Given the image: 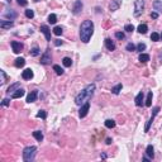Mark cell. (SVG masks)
<instances>
[{"instance_id": "obj_22", "label": "cell", "mask_w": 162, "mask_h": 162, "mask_svg": "<svg viewBox=\"0 0 162 162\" xmlns=\"http://www.w3.org/2000/svg\"><path fill=\"white\" fill-rule=\"evenodd\" d=\"M4 17L8 18L9 20H14V19L17 18V13L13 12V10H10V12H5V13H4Z\"/></svg>"}, {"instance_id": "obj_41", "label": "cell", "mask_w": 162, "mask_h": 162, "mask_svg": "<svg viewBox=\"0 0 162 162\" xmlns=\"http://www.w3.org/2000/svg\"><path fill=\"white\" fill-rule=\"evenodd\" d=\"M17 3L20 6H27L28 5V0H17Z\"/></svg>"}, {"instance_id": "obj_36", "label": "cell", "mask_w": 162, "mask_h": 162, "mask_svg": "<svg viewBox=\"0 0 162 162\" xmlns=\"http://www.w3.org/2000/svg\"><path fill=\"white\" fill-rule=\"evenodd\" d=\"M25 17H27L28 19H32V18L34 17V12H33L32 9H27L25 10Z\"/></svg>"}, {"instance_id": "obj_9", "label": "cell", "mask_w": 162, "mask_h": 162, "mask_svg": "<svg viewBox=\"0 0 162 162\" xmlns=\"http://www.w3.org/2000/svg\"><path fill=\"white\" fill-rule=\"evenodd\" d=\"M10 46H12L13 48V52L14 53H20L22 51H23V43L20 42H17V40H12V43H10Z\"/></svg>"}, {"instance_id": "obj_39", "label": "cell", "mask_w": 162, "mask_h": 162, "mask_svg": "<svg viewBox=\"0 0 162 162\" xmlns=\"http://www.w3.org/2000/svg\"><path fill=\"white\" fill-rule=\"evenodd\" d=\"M115 38H117V39H119V40H122V39L126 38V36H124V33H123V32H117V33H115Z\"/></svg>"}, {"instance_id": "obj_13", "label": "cell", "mask_w": 162, "mask_h": 162, "mask_svg": "<svg viewBox=\"0 0 162 162\" xmlns=\"http://www.w3.org/2000/svg\"><path fill=\"white\" fill-rule=\"evenodd\" d=\"M22 79L23 80H31L33 79V71L31 68H25L23 72H22Z\"/></svg>"}, {"instance_id": "obj_7", "label": "cell", "mask_w": 162, "mask_h": 162, "mask_svg": "<svg viewBox=\"0 0 162 162\" xmlns=\"http://www.w3.org/2000/svg\"><path fill=\"white\" fill-rule=\"evenodd\" d=\"M89 109H90V103L89 101L84 103V104L81 105L80 110H79V117L80 118H85L87 115V113H89Z\"/></svg>"}, {"instance_id": "obj_15", "label": "cell", "mask_w": 162, "mask_h": 162, "mask_svg": "<svg viewBox=\"0 0 162 162\" xmlns=\"http://www.w3.org/2000/svg\"><path fill=\"white\" fill-rule=\"evenodd\" d=\"M105 47H106L108 51H114L115 50V43H114L110 38H106L105 39Z\"/></svg>"}, {"instance_id": "obj_25", "label": "cell", "mask_w": 162, "mask_h": 162, "mask_svg": "<svg viewBox=\"0 0 162 162\" xmlns=\"http://www.w3.org/2000/svg\"><path fill=\"white\" fill-rule=\"evenodd\" d=\"M137 31L141 33V34H146L147 31H148V27H147V24H139L138 28H137Z\"/></svg>"}, {"instance_id": "obj_40", "label": "cell", "mask_w": 162, "mask_h": 162, "mask_svg": "<svg viewBox=\"0 0 162 162\" xmlns=\"http://www.w3.org/2000/svg\"><path fill=\"white\" fill-rule=\"evenodd\" d=\"M146 50V45H145V43H138V46H137V51H139V52H141L142 53V51H145Z\"/></svg>"}, {"instance_id": "obj_5", "label": "cell", "mask_w": 162, "mask_h": 162, "mask_svg": "<svg viewBox=\"0 0 162 162\" xmlns=\"http://www.w3.org/2000/svg\"><path fill=\"white\" fill-rule=\"evenodd\" d=\"M158 112H160V106H154L153 110H152V115H151L149 120L147 122V124H146V127H145V132H148L149 131V127L152 126V123H153V120H154V117L158 114Z\"/></svg>"}, {"instance_id": "obj_1", "label": "cell", "mask_w": 162, "mask_h": 162, "mask_svg": "<svg viewBox=\"0 0 162 162\" xmlns=\"http://www.w3.org/2000/svg\"><path fill=\"white\" fill-rule=\"evenodd\" d=\"M94 33V23L91 20H84L80 25V38L84 43H89Z\"/></svg>"}, {"instance_id": "obj_30", "label": "cell", "mask_w": 162, "mask_h": 162, "mask_svg": "<svg viewBox=\"0 0 162 162\" xmlns=\"http://www.w3.org/2000/svg\"><path fill=\"white\" fill-rule=\"evenodd\" d=\"M53 70H54V72H56L58 76L64 75V68H62L61 66H58V65H53Z\"/></svg>"}, {"instance_id": "obj_11", "label": "cell", "mask_w": 162, "mask_h": 162, "mask_svg": "<svg viewBox=\"0 0 162 162\" xmlns=\"http://www.w3.org/2000/svg\"><path fill=\"white\" fill-rule=\"evenodd\" d=\"M120 5H122V0H112V3L109 5V10L110 12H115V10L120 8Z\"/></svg>"}, {"instance_id": "obj_24", "label": "cell", "mask_w": 162, "mask_h": 162, "mask_svg": "<svg viewBox=\"0 0 162 162\" xmlns=\"http://www.w3.org/2000/svg\"><path fill=\"white\" fill-rule=\"evenodd\" d=\"M138 60L141 61L142 64H146V62L149 61V54H147V53H141V54H139V57H138Z\"/></svg>"}, {"instance_id": "obj_2", "label": "cell", "mask_w": 162, "mask_h": 162, "mask_svg": "<svg viewBox=\"0 0 162 162\" xmlns=\"http://www.w3.org/2000/svg\"><path fill=\"white\" fill-rule=\"evenodd\" d=\"M94 91H95V84H89L85 89H84L81 93H79L76 95V98H75V104L76 105H82L84 103H86V101H89L91 96L94 95Z\"/></svg>"}, {"instance_id": "obj_12", "label": "cell", "mask_w": 162, "mask_h": 162, "mask_svg": "<svg viewBox=\"0 0 162 162\" xmlns=\"http://www.w3.org/2000/svg\"><path fill=\"white\" fill-rule=\"evenodd\" d=\"M37 98H38V90H33L27 96V103H34L37 100Z\"/></svg>"}, {"instance_id": "obj_34", "label": "cell", "mask_w": 162, "mask_h": 162, "mask_svg": "<svg viewBox=\"0 0 162 162\" xmlns=\"http://www.w3.org/2000/svg\"><path fill=\"white\" fill-rule=\"evenodd\" d=\"M161 38H160V34H158V33H152V34H151V40H153V42H158V40H160Z\"/></svg>"}, {"instance_id": "obj_47", "label": "cell", "mask_w": 162, "mask_h": 162, "mask_svg": "<svg viewBox=\"0 0 162 162\" xmlns=\"http://www.w3.org/2000/svg\"><path fill=\"white\" fill-rule=\"evenodd\" d=\"M151 160V158L148 157V156H145V157H143V161H149Z\"/></svg>"}, {"instance_id": "obj_4", "label": "cell", "mask_w": 162, "mask_h": 162, "mask_svg": "<svg viewBox=\"0 0 162 162\" xmlns=\"http://www.w3.org/2000/svg\"><path fill=\"white\" fill-rule=\"evenodd\" d=\"M145 9V0H135L134 1V17H139Z\"/></svg>"}, {"instance_id": "obj_37", "label": "cell", "mask_w": 162, "mask_h": 162, "mask_svg": "<svg viewBox=\"0 0 162 162\" xmlns=\"http://www.w3.org/2000/svg\"><path fill=\"white\" fill-rule=\"evenodd\" d=\"M124 31L128 32V33H132V32L134 31L133 24H126V25H124Z\"/></svg>"}, {"instance_id": "obj_42", "label": "cell", "mask_w": 162, "mask_h": 162, "mask_svg": "<svg viewBox=\"0 0 162 162\" xmlns=\"http://www.w3.org/2000/svg\"><path fill=\"white\" fill-rule=\"evenodd\" d=\"M0 73H1V85H3V84H4L5 81H6V75H5V72L3 71V70L0 71Z\"/></svg>"}, {"instance_id": "obj_18", "label": "cell", "mask_w": 162, "mask_h": 162, "mask_svg": "<svg viewBox=\"0 0 162 162\" xmlns=\"http://www.w3.org/2000/svg\"><path fill=\"white\" fill-rule=\"evenodd\" d=\"M153 9L157 10V13H162V0H154Z\"/></svg>"}, {"instance_id": "obj_43", "label": "cell", "mask_w": 162, "mask_h": 162, "mask_svg": "<svg viewBox=\"0 0 162 162\" xmlns=\"http://www.w3.org/2000/svg\"><path fill=\"white\" fill-rule=\"evenodd\" d=\"M9 104H10V100H9V99H4V100L1 101V105H3V106H8Z\"/></svg>"}, {"instance_id": "obj_48", "label": "cell", "mask_w": 162, "mask_h": 162, "mask_svg": "<svg viewBox=\"0 0 162 162\" xmlns=\"http://www.w3.org/2000/svg\"><path fill=\"white\" fill-rule=\"evenodd\" d=\"M34 1H36V3H38V1H40V0H34Z\"/></svg>"}, {"instance_id": "obj_10", "label": "cell", "mask_w": 162, "mask_h": 162, "mask_svg": "<svg viewBox=\"0 0 162 162\" xmlns=\"http://www.w3.org/2000/svg\"><path fill=\"white\" fill-rule=\"evenodd\" d=\"M40 32L45 34L46 40H51V29L48 28V25H46V24L40 25Z\"/></svg>"}, {"instance_id": "obj_3", "label": "cell", "mask_w": 162, "mask_h": 162, "mask_svg": "<svg viewBox=\"0 0 162 162\" xmlns=\"http://www.w3.org/2000/svg\"><path fill=\"white\" fill-rule=\"evenodd\" d=\"M37 154V147L36 146H28L23 149V161L25 162H32L34 160Z\"/></svg>"}, {"instance_id": "obj_6", "label": "cell", "mask_w": 162, "mask_h": 162, "mask_svg": "<svg viewBox=\"0 0 162 162\" xmlns=\"http://www.w3.org/2000/svg\"><path fill=\"white\" fill-rule=\"evenodd\" d=\"M51 61H52V54H51V51L46 50V52L42 54V57H40V64H42V65H50Z\"/></svg>"}, {"instance_id": "obj_29", "label": "cell", "mask_w": 162, "mask_h": 162, "mask_svg": "<svg viewBox=\"0 0 162 162\" xmlns=\"http://www.w3.org/2000/svg\"><path fill=\"white\" fill-rule=\"evenodd\" d=\"M62 64H64L65 67H71V65H72V60L70 57H65L64 60H62Z\"/></svg>"}, {"instance_id": "obj_28", "label": "cell", "mask_w": 162, "mask_h": 162, "mask_svg": "<svg viewBox=\"0 0 162 162\" xmlns=\"http://www.w3.org/2000/svg\"><path fill=\"white\" fill-rule=\"evenodd\" d=\"M152 98H153V94H152V91H149L148 95H147V99H146V106H149L152 105Z\"/></svg>"}, {"instance_id": "obj_17", "label": "cell", "mask_w": 162, "mask_h": 162, "mask_svg": "<svg viewBox=\"0 0 162 162\" xmlns=\"http://www.w3.org/2000/svg\"><path fill=\"white\" fill-rule=\"evenodd\" d=\"M143 98H145V95H143L142 91H139V93L137 94V96H135V99H134L135 105H137V106H141V105H142V101H143Z\"/></svg>"}, {"instance_id": "obj_8", "label": "cell", "mask_w": 162, "mask_h": 162, "mask_svg": "<svg viewBox=\"0 0 162 162\" xmlns=\"http://www.w3.org/2000/svg\"><path fill=\"white\" fill-rule=\"evenodd\" d=\"M82 8H84V4L81 0H76L75 3H73V6H72V13L77 15V14H80L82 12Z\"/></svg>"}, {"instance_id": "obj_35", "label": "cell", "mask_w": 162, "mask_h": 162, "mask_svg": "<svg viewBox=\"0 0 162 162\" xmlns=\"http://www.w3.org/2000/svg\"><path fill=\"white\" fill-rule=\"evenodd\" d=\"M62 32H64L62 27H54V28H53V34H56V36H61Z\"/></svg>"}, {"instance_id": "obj_19", "label": "cell", "mask_w": 162, "mask_h": 162, "mask_svg": "<svg viewBox=\"0 0 162 162\" xmlns=\"http://www.w3.org/2000/svg\"><path fill=\"white\" fill-rule=\"evenodd\" d=\"M153 146L152 145H148L147 146V148H146V156H148L151 160H152V158L154 157V152H153Z\"/></svg>"}, {"instance_id": "obj_20", "label": "cell", "mask_w": 162, "mask_h": 162, "mask_svg": "<svg viewBox=\"0 0 162 162\" xmlns=\"http://www.w3.org/2000/svg\"><path fill=\"white\" fill-rule=\"evenodd\" d=\"M14 65H15V67L20 68V67H23V66L25 65V60H24L23 57H18L17 60H15V62H14Z\"/></svg>"}, {"instance_id": "obj_27", "label": "cell", "mask_w": 162, "mask_h": 162, "mask_svg": "<svg viewBox=\"0 0 162 162\" xmlns=\"http://www.w3.org/2000/svg\"><path fill=\"white\" fill-rule=\"evenodd\" d=\"M115 120H113V119H106L105 120V127L106 128H109V129H112V128L115 127Z\"/></svg>"}, {"instance_id": "obj_46", "label": "cell", "mask_w": 162, "mask_h": 162, "mask_svg": "<svg viewBox=\"0 0 162 162\" xmlns=\"http://www.w3.org/2000/svg\"><path fill=\"white\" fill-rule=\"evenodd\" d=\"M113 141H112V139H110V138H106V145H110V143H112Z\"/></svg>"}, {"instance_id": "obj_32", "label": "cell", "mask_w": 162, "mask_h": 162, "mask_svg": "<svg viewBox=\"0 0 162 162\" xmlns=\"http://www.w3.org/2000/svg\"><path fill=\"white\" fill-rule=\"evenodd\" d=\"M39 53H40V51H39V48H38V47H37V46H34V47H33V48L31 50V54H32L33 57L38 56Z\"/></svg>"}, {"instance_id": "obj_45", "label": "cell", "mask_w": 162, "mask_h": 162, "mask_svg": "<svg viewBox=\"0 0 162 162\" xmlns=\"http://www.w3.org/2000/svg\"><path fill=\"white\" fill-rule=\"evenodd\" d=\"M62 45V40H60V39H56V40H54V46H61Z\"/></svg>"}, {"instance_id": "obj_33", "label": "cell", "mask_w": 162, "mask_h": 162, "mask_svg": "<svg viewBox=\"0 0 162 162\" xmlns=\"http://www.w3.org/2000/svg\"><path fill=\"white\" fill-rule=\"evenodd\" d=\"M126 50L128 51V52H133V51L137 50V47H135L133 43H128V45L126 46Z\"/></svg>"}, {"instance_id": "obj_38", "label": "cell", "mask_w": 162, "mask_h": 162, "mask_svg": "<svg viewBox=\"0 0 162 162\" xmlns=\"http://www.w3.org/2000/svg\"><path fill=\"white\" fill-rule=\"evenodd\" d=\"M37 117L42 118V119H46V118H47V113L45 112V110H39V112L37 113Z\"/></svg>"}, {"instance_id": "obj_49", "label": "cell", "mask_w": 162, "mask_h": 162, "mask_svg": "<svg viewBox=\"0 0 162 162\" xmlns=\"http://www.w3.org/2000/svg\"><path fill=\"white\" fill-rule=\"evenodd\" d=\"M160 38H161V39H162V33H161V34H160Z\"/></svg>"}, {"instance_id": "obj_31", "label": "cell", "mask_w": 162, "mask_h": 162, "mask_svg": "<svg viewBox=\"0 0 162 162\" xmlns=\"http://www.w3.org/2000/svg\"><path fill=\"white\" fill-rule=\"evenodd\" d=\"M56 22H57V15H56V14H50V15H48V23L56 24Z\"/></svg>"}, {"instance_id": "obj_44", "label": "cell", "mask_w": 162, "mask_h": 162, "mask_svg": "<svg viewBox=\"0 0 162 162\" xmlns=\"http://www.w3.org/2000/svg\"><path fill=\"white\" fill-rule=\"evenodd\" d=\"M151 18H152V19H157V18H158V13L157 12H152V13H151Z\"/></svg>"}, {"instance_id": "obj_16", "label": "cell", "mask_w": 162, "mask_h": 162, "mask_svg": "<svg viewBox=\"0 0 162 162\" xmlns=\"http://www.w3.org/2000/svg\"><path fill=\"white\" fill-rule=\"evenodd\" d=\"M24 90L23 89H18V90H15L14 93L12 94V99H19V98H22V96H24Z\"/></svg>"}, {"instance_id": "obj_14", "label": "cell", "mask_w": 162, "mask_h": 162, "mask_svg": "<svg viewBox=\"0 0 162 162\" xmlns=\"http://www.w3.org/2000/svg\"><path fill=\"white\" fill-rule=\"evenodd\" d=\"M13 25V20H0V28L1 29H10Z\"/></svg>"}, {"instance_id": "obj_23", "label": "cell", "mask_w": 162, "mask_h": 162, "mask_svg": "<svg viewBox=\"0 0 162 162\" xmlns=\"http://www.w3.org/2000/svg\"><path fill=\"white\" fill-rule=\"evenodd\" d=\"M33 137H34L38 142H42L43 141V133L40 131H36V132H33Z\"/></svg>"}, {"instance_id": "obj_26", "label": "cell", "mask_w": 162, "mask_h": 162, "mask_svg": "<svg viewBox=\"0 0 162 162\" xmlns=\"http://www.w3.org/2000/svg\"><path fill=\"white\" fill-rule=\"evenodd\" d=\"M122 89H123V85L122 84H118V85H115L114 87H112V93L114 94V95H118L122 91Z\"/></svg>"}, {"instance_id": "obj_21", "label": "cell", "mask_w": 162, "mask_h": 162, "mask_svg": "<svg viewBox=\"0 0 162 162\" xmlns=\"http://www.w3.org/2000/svg\"><path fill=\"white\" fill-rule=\"evenodd\" d=\"M20 87V82H15V84H13V85H10L8 87V90H6V93L10 94V93H14L15 90H18Z\"/></svg>"}]
</instances>
